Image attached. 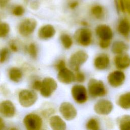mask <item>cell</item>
I'll list each match as a JSON object with an SVG mask.
<instances>
[{"label": "cell", "mask_w": 130, "mask_h": 130, "mask_svg": "<svg viewBox=\"0 0 130 130\" xmlns=\"http://www.w3.org/2000/svg\"><path fill=\"white\" fill-rule=\"evenodd\" d=\"M37 99V94L32 90L23 89L20 91L18 94L19 104L25 108L32 106L36 102Z\"/></svg>", "instance_id": "6da1fadb"}, {"label": "cell", "mask_w": 130, "mask_h": 130, "mask_svg": "<svg viewBox=\"0 0 130 130\" xmlns=\"http://www.w3.org/2000/svg\"><path fill=\"white\" fill-rule=\"evenodd\" d=\"M89 95L93 98L103 96L106 93V88L103 81L95 79H91L88 84Z\"/></svg>", "instance_id": "7a4b0ae2"}, {"label": "cell", "mask_w": 130, "mask_h": 130, "mask_svg": "<svg viewBox=\"0 0 130 130\" xmlns=\"http://www.w3.org/2000/svg\"><path fill=\"white\" fill-rule=\"evenodd\" d=\"M88 58V55L85 51L79 50L73 53L69 59L70 67L75 71L79 70L80 67L85 63Z\"/></svg>", "instance_id": "3957f363"}, {"label": "cell", "mask_w": 130, "mask_h": 130, "mask_svg": "<svg viewBox=\"0 0 130 130\" xmlns=\"http://www.w3.org/2000/svg\"><path fill=\"white\" fill-rule=\"evenodd\" d=\"M23 123L28 130H39L42 126L43 121L38 115L30 113L24 117Z\"/></svg>", "instance_id": "277c9868"}, {"label": "cell", "mask_w": 130, "mask_h": 130, "mask_svg": "<svg viewBox=\"0 0 130 130\" xmlns=\"http://www.w3.org/2000/svg\"><path fill=\"white\" fill-rule=\"evenodd\" d=\"M57 87V84L54 79L51 77H46L42 81L40 91L43 96L48 98L56 89Z\"/></svg>", "instance_id": "5b68a950"}, {"label": "cell", "mask_w": 130, "mask_h": 130, "mask_svg": "<svg viewBox=\"0 0 130 130\" xmlns=\"http://www.w3.org/2000/svg\"><path fill=\"white\" fill-rule=\"evenodd\" d=\"M37 25V22L35 19L26 18L20 23L18 27L19 32L23 37H27L34 31Z\"/></svg>", "instance_id": "8992f818"}, {"label": "cell", "mask_w": 130, "mask_h": 130, "mask_svg": "<svg viewBox=\"0 0 130 130\" xmlns=\"http://www.w3.org/2000/svg\"><path fill=\"white\" fill-rule=\"evenodd\" d=\"M72 95L74 100L79 104H83L88 99L86 88L82 85H74L71 89Z\"/></svg>", "instance_id": "52a82bcc"}, {"label": "cell", "mask_w": 130, "mask_h": 130, "mask_svg": "<svg viewBox=\"0 0 130 130\" xmlns=\"http://www.w3.org/2000/svg\"><path fill=\"white\" fill-rule=\"evenodd\" d=\"M74 37L79 44L83 46H87L91 42L92 34L90 30L88 28H80L75 32Z\"/></svg>", "instance_id": "ba28073f"}, {"label": "cell", "mask_w": 130, "mask_h": 130, "mask_svg": "<svg viewBox=\"0 0 130 130\" xmlns=\"http://www.w3.org/2000/svg\"><path fill=\"white\" fill-rule=\"evenodd\" d=\"M113 108V105L108 100L101 99L99 100L94 106V110L96 113L101 115L110 114Z\"/></svg>", "instance_id": "9c48e42d"}, {"label": "cell", "mask_w": 130, "mask_h": 130, "mask_svg": "<svg viewBox=\"0 0 130 130\" xmlns=\"http://www.w3.org/2000/svg\"><path fill=\"white\" fill-rule=\"evenodd\" d=\"M59 112L62 117L67 120L74 119L77 116V110L74 106L69 102L61 103L59 108Z\"/></svg>", "instance_id": "30bf717a"}, {"label": "cell", "mask_w": 130, "mask_h": 130, "mask_svg": "<svg viewBox=\"0 0 130 130\" xmlns=\"http://www.w3.org/2000/svg\"><path fill=\"white\" fill-rule=\"evenodd\" d=\"M125 78V74L120 70L114 71L110 73L107 78L109 83L113 87L121 86L124 83Z\"/></svg>", "instance_id": "8fae6325"}, {"label": "cell", "mask_w": 130, "mask_h": 130, "mask_svg": "<svg viewBox=\"0 0 130 130\" xmlns=\"http://www.w3.org/2000/svg\"><path fill=\"white\" fill-rule=\"evenodd\" d=\"M57 79L61 83L70 84L75 81V76L71 70L64 67L58 70Z\"/></svg>", "instance_id": "7c38bea8"}, {"label": "cell", "mask_w": 130, "mask_h": 130, "mask_svg": "<svg viewBox=\"0 0 130 130\" xmlns=\"http://www.w3.org/2000/svg\"><path fill=\"white\" fill-rule=\"evenodd\" d=\"M0 113L8 118L12 117L15 114V107L10 100H5L0 103Z\"/></svg>", "instance_id": "4fadbf2b"}, {"label": "cell", "mask_w": 130, "mask_h": 130, "mask_svg": "<svg viewBox=\"0 0 130 130\" xmlns=\"http://www.w3.org/2000/svg\"><path fill=\"white\" fill-rule=\"evenodd\" d=\"M95 32L100 40L110 41L113 37L111 28L109 26L105 24L98 26L95 29Z\"/></svg>", "instance_id": "5bb4252c"}, {"label": "cell", "mask_w": 130, "mask_h": 130, "mask_svg": "<svg viewBox=\"0 0 130 130\" xmlns=\"http://www.w3.org/2000/svg\"><path fill=\"white\" fill-rule=\"evenodd\" d=\"M114 63L116 68L120 70L126 69L130 66V56L127 54H117L114 58Z\"/></svg>", "instance_id": "9a60e30c"}, {"label": "cell", "mask_w": 130, "mask_h": 130, "mask_svg": "<svg viewBox=\"0 0 130 130\" xmlns=\"http://www.w3.org/2000/svg\"><path fill=\"white\" fill-rule=\"evenodd\" d=\"M55 34L54 27L50 25L47 24L42 26L38 31V37L43 40H47L52 38Z\"/></svg>", "instance_id": "2e32d148"}, {"label": "cell", "mask_w": 130, "mask_h": 130, "mask_svg": "<svg viewBox=\"0 0 130 130\" xmlns=\"http://www.w3.org/2000/svg\"><path fill=\"white\" fill-rule=\"evenodd\" d=\"M110 62L108 56L106 54H101L98 56L94 60V65L96 69L100 70L106 69Z\"/></svg>", "instance_id": "e0dca14e"}, {"label": "cell", "mask_w": 130, "mask_h": 130, "mask_svg": "<svg viewBox=\"0 0 130 130\" xmlns=\"http://www.w3.org/2000/svg\"><path fill=\"white\" fill-rule=\"evenodd\" d=\"M49 125L54 130H64L66 129V123L58 115L51 116L49 119Z\"/></svg>", "instance_id": "ac0fdd59"}, {"label": "cell", "mask_w": 130, "mask_h": 130, "mask_svg": "<svg viewBox=\"0 0 130 130\" xmlns=\"http://www.w3.org/2000/svg\"><path fill=\"white\" fill-rule=\"evenodd\" d=\"M128 49V46L124 42L120 41H115L112 46V51L116 54H122Z\"/></svg>", "instance_id": "d6986e66"}, {"label": "cell", "mask_w": 130, "mask_h": 130, "mask_svg": "<svg viewBox=\"0 0 130 130\" xmlns=\"http://www.w3.org/2000/svg\"><path fill=\"white\" fill-rule=\"evenodd\" d=\"M118 105L124 109L130 108V92L121 94L117 101Z\"/></svg>", "instance_id": "ffe728a7"}, {"label": "cell", "mask_w": 130, "mask_h": 130, "mask_svg": "<svg viewBox=\"0 0 130 130\" xmlns=\"http://www.w3.org/2000/svg\"><path fill=\"white\" fill-rule=\"evenodd\" d=\"M9 77L10 80L14 82H18L22 77V73L18 68L13 67L9 71Z\"/></svg>", "instance_id": "44dd1931"}, {"label": "cell", "mask_w": 130, "mask_h": 130, "mask_svg": "<svg viewBox=\"0 0 130 130\" xmlns=\"http://www.w3.org/2000/svg\"><path fill=\"white\" fill-rule=\"evenodd\" d=\"M118 30L123 36H127L130 32L129 22L126 19L121 20L118 26Z\"/></svg>", "instance_id": "7402d4cb"}, {"label": "cell", "mask_w": 130, "mask_h": 130, "mask_svg": "<svg viewBox=\"0 0 130 130\" xmlns=\"http://www.w3.org/2000/svg\"><path fill=\"white\" fill-rule=\"evenodd\" d=\"M119 127L121 130H130V115H123L119 121Z\"/></svg>", "instance_id": "603a6c76"}, {"label": "cell", "mask_w": 130, "mask_h": 130, "mask_svg": "<svg viewBox=\"0 0 130 130\" xmlns=\"http://www.w3.org/2000/svg\"><path fill=\"white\" fill-rule=\"evenodd\" d=\"M61 42L66 49L70 48L73 44V41L71 37L68 34H63L60 36Z\"/></svg>", "instance_id": "cb8c5ba5"}, {"label": "cell", "mask_w": 130, "mask_h": 130, "mask_svg": "<svg viewBox=\"0 0 130 130\" xmlns=\"http://www.w3.org/2000/svg\"><path fill=\"white\" fill-rule=\"evenodd\" d=\"M86 128L90 130H98L100 128L98 121L94 118L90 119L86 123Z\"/></svg>", "instance_id": "d4e9b609"}, {"label": "cell", "mask_w": 130, "mask_h": 130, "mask_svg": "<svg viewBox=\"0 0 130 130\" xmlns=\"http://www.w3.org/2000/svg\"><path fill=\"white\" fill-rule=\"evenodd\" d=\"M27 51L32 58H36L38 55V49L35 43H30L27 48Z\"/></svg>", "instance_id": "484cf974"}, {"label": "cell", "mask_w": 130, "mask_h": 130, "mask_svg": "<svg viewBox=\"0 0 130 130\" xmlns=\"http://www.w3.org/2000/svg\"><path fill=\"white\" fill-rule=\"evenodd\" d=\"M10 31L9 25L6 22L0 23V38H4L7 36Z\"/></svg>", "instance_id": "4316f807"}, {"label": "cell", "mask_w": 130, "mask_h": 130, "mask_svg": "<svg viewBox=\"0 0 130 130\" xmlns=\"http://www.w3.org/2000/svg\"><path fill=\"white\" fill-rule=\"evenodd\" d=\"M92 14L98 18H100L102 17L103 13V8L100 6H95L91 10Z\"/></svg>", "instance_id": "83f0119b"}, {"label": "cell", "mask_w": 130, "mask_h": 130, "mask_svg": "<svg viewBox=\"0 0 130 130\" xmlns=\"http://www.w3.org/2000/svg\"><path fill=\"white\" fill-rule=\"evenodd\" d=\"M9 50L7 48H4L0 50V63L5 62L8 57Z\"/></svg>", "instance_id": "f1b7e54d"}, {"label": "cell", "mask_w": 130, "mask_h": 130, "mask_svg": "<svg viewBox=\"0 0 130 130\" xmlns=\"http://www.w3.org/2000/svg\"><path fill=\"white\" fill-rule=\"evenodd\" d=\"M24 12V8L21 6H17L14 8L12 10V13L16 16H22Z\"/></svg>", "instance_id": "f546056e"}, {"label": "cell", "mask_w": 130, "mask_h": 130, "mask_svg": "<svg viewBox=\"0 0 130 130\" xmlns=\"http://www.w3.org/2000/svg\"><path fill=\"white\" fill-rule=\"evenodd\" d=\"M76 72H77V73H76V75H75V80H76L77 82H84L85 79L84 74L83 73L80 72L79 70Z\"/></svg>", "instance_id": "4dcf8cb0"}, {"label": "cell", "mask_w": 130, "mask_h": 130, "mask_svg": "<svg viewBox=\"0 0 130 130\" xmlns=\"http://www.w3.org/2000/svg\"><path fill=\"white\" fill-rule=\"evenodd\" d=\"M42 84V81L40 80H35L32 85V87L33 89L37 90H40Z\"/></svg>", "instance_id": "1f68e13d"}, {"label": "cell", "mask_w": 130, "mask_h": 130, "mask_svg": "<svg viewBox=\"0 0 130 130\" xmlns=\"http://www.w3.org/2000/svg\"><path fill=\"white\" fill-rule=\"evenodd\" d=\"M99 45L102 48L106 49L110 45V41L100 40V41L99 42Z\"/></svg>", "instance_id": "d6a6232c"}, {"label": "cell", "mask_w": 130, "mask_h": 130, "mask_svg": "<svg viewBox=\"0 0 130 130\" xmlns=\"http://www.w3.org/2000/svg\"><path fill=\"white\" fill-rule=\"evenodd\" d=\"M64 67H66V63L63 60H59L56 64V68L58 71Z\"/></svg>", "instance_id": "836d02e7"}, {"label": "cell", "mask_w": 130, "mask_h": 130, "mask_svg": "<svg viewBox=\"0 0 130 130\" xmlns=\"http://www.w3.org/2000/svg\"><path fill=\"white\" fill-rule=\"evenodd\" d=\"M10 48L14 52H17L18 50V47L17 44L12 41L10 44Z\"/></svg>", "instance_id": "e575fe53"}, {"label": "cell", "mask_w": 130, "mask_h": 130, "mask_svg": "<svg viewBox=\"0 0 130 130\" xmlns=\"http://www.w3.org/2000/svg\"><path fill=\"white\" fill-rule=\"evenodd\" d=\"M9 0H0V7H4L8 3Z\"/></svg>", "instance_id": "d590c367"}, {"label": "cell", "mask_w": 130, "mask_h": 130, "mask_svg": "<svg viewBox=\"0 0 130 130\" xmlns=\"http://www.w3.org/2000/svg\"><path fill=\"white\" fill-rule=\"evenodd\" d=\"M5 122H4L3 119L0 117V130L3 129L5 127Z\"/></svg>", "instance_id": "8d00e7d4"}, {"label": "cell", "mask_w": 130, "mask_h": 130, "mask_svg": "<svg viewBox=\"0 0 130 130\" xmlns=\"http://www.w3.org/2000/svg\"><path fill=\"white\" fill-rule=\"evenodd\" d=\"M77 5V4L76 3H73L72 4H71V7H72V8H74V7H76V6Z\"/></svg>", "instance_id": "74e56055"}]
</instances>
